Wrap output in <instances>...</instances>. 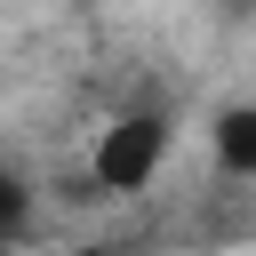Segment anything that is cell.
<instances>
[{
	"label": "cell",
	"instance_id": "obj_4",
	"mask_svg": "<svg viewBox=\"0 0 256 256\" xmlns=\"http://www.w3.org/2000/svg\"><path fill=\"white\" fill-rule=\"evenodd\" d=\"M232 8H256V0H232Z\"/></svg>",
	"mask_w": 256,
	"mask_h": 256
},
{
	"label": "cell",
	"instance_id": "obj_3",
	"mask_svg": "<svg viewBox=\"0 0 256 256\" xmlns=\"http://www.w3.org/2000/svg\"><path fill=\"white\" fill-rule=\"evenodd\" d=\"M24 224H32V176L0 160V248H16V240H24Z\"/></svg>",
	"mask_w": 256,
	"mask_h": 256
},
{
	"label": "cell",
	"instance_id": "obj_1",
	"mask_svg": "<svg viewBox=\"0 0 256 256\" xmlns=\"http://www.w3.org/2000/svg\"><path fill=\"white\" fill-rule=\"evenodd\" d=\"M168 136H176L168 112H120V120L96 136V152H88L96 192H144V184L160 176V160H168Z\"/></svg>",
	"mask_w": 256,
	"mask_h": 256
},
{
	"label": "cell",
	"instance_id": "obj_2",
	"mask_svg": "<svg viewBox=\"0 0 256 256\" xmlns=\"http://www.w3.org/2000/svg\"><path fill=\"white\" fill-rule=\"evenodd\" d=\"M216 168L224 176H256V104H232V112H216Z\"/></svg>",
	"mask_w": 256,
	"mask_h": 256
}]
</instances>
